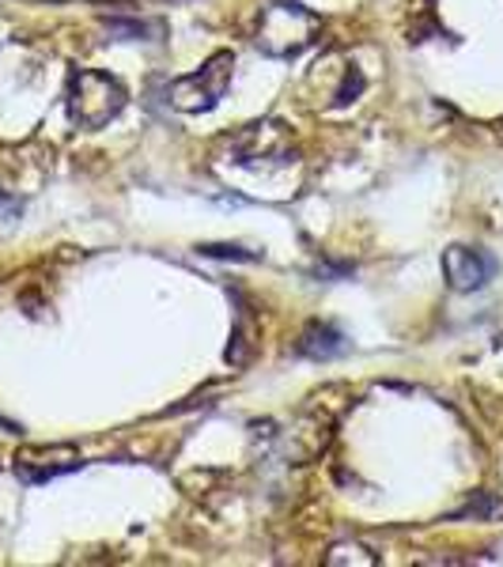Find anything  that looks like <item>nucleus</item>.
<instances>
[{"instance_id": "f257e3e1", "label": "nucleus", "mask_w": 503, "mask_h": 567, "mask_svg": "<svg viewBox=\"0 0 503 567\" xmlns=\"http://www.w3.org/2000/svg\"><path fill=\"white\" fill-rule=\"evenodd\" d=\"M322 16H315L307 4H299V0H269L258 16V27H254V42H258L265 58L291 61L322 39Z\"/></svg>"}, {"instance_id": "f03ea898", "label": "nucleus", "mask_w": 503, "mask_h": 567, "mask_svg": "<svg viewBox=\"0 0 503 567\" xmlns=\"http://www.w3.org/2000/svg\"><path fill=\"white\" fill-rule=\"evenodd\" d=\"M125 103H130V91H125L117 76H110V72L76 69L69 76L65 106L80 130H103V125H110L122 114Z\"/></svg>"}, {"instance_id": "7ed1b4c3", "label": "nucleus", "mask_w": 503, "mask_h": 567, "mask_svg": "<svg viewBox=\"0 0 503 567\" xmlns=\"http://www.w3.org/2000/svg\"><path fill=\"white\" fill-rule=\"evenodd\" d=\"M232 72H235V53L232 50L213 53L197 72L178 76L175 84H171L167 91L171 106H175L178 114H208V110H216L224 103L227 87H232Z\"/></svg>"}, {"instance_id": "20e7f679", "label": "nucleus", "mask_w": 503, "mask_h": 567, "mask_svg": "<svg viewBox=\"0 0 503 567\" xmlns=\"http://www.w3.org/2000/svg\"><path fill=\"white\" fill-rule=\"evenodd\" d=\"M232 155L239 167H254V163H291L296 148L280 122H254L232 141Z\"/></svg>"}, {"instance_id": "39448f33", "label": "nucleus", "mask_w": 503, "mask_h": 567, "mask_svg": "<svg viewBox=\"0 0 503 567\" xmlns=\"http://www.w3.org/2000/svg\"><path fill=\"white\" fill-rule=\"evenodd\" d=\"M496 258L478 246H446L443 250V277L454 291H481L496 277Z\"/></svg>"}, {"instance_id": "423d86ee", "label": "nucleus", "mask_w": 503, "mask_h": 567, "mask_svg": "<svg viewBox=\"0 0 503 567\" xmlns=\"http://www.w3.org/2000/svg\"><path fill=\"white\" fill-rule=\"evenodd\" d=\"M72 470H80V454L61 443L58 446H23V451L16 454V473H20V481H27V484L53 481Z\"/></svg>"}, {"instance_id": "0eeeda50", "label": "nucleus", "mask_w": 503, "mask_h": 567, "mask_svg": "<svg viewBox=\"0 0 503 567\" xmlns=\"http://www.w3.org/2000/svg\"><path fill=\"white\" fill-rule=\"evenodd\" d=\"M349 344H345L341 329H333L329 322H310L299 337V355H310V360H333L341 355Z\"/></svg>"}, {"instance_id": "6e6552de", "label": "nucleus", "mask_w": 503, "mask_h": 567, "mask_svg": "<svg viewBox=\"0 0 503 567\" xmlns=\"http://www.w3.org/2000/svg\"><path fill=\"white\" fill-rule=\"evenodd\" d=\"M254 337H258V329H254L250 307H243L239 310V326H235V333H232V344H227V363H232V368H246V363H250Z\"/></svg>"}, {"instance_id": "1a4fd4ad", "label": "nucleus", "mask_w": 503, "mask_h": 567, "mask_svg": "<svg viewBox=\"0 0 503 567\" xmlns=\"http://www.w3.org/2000/svg\"><path fill=\"white\" fill-rule=\"evenodd\" d=\"M326 564L329 567H345V564H356V567H374L379 560H374V556L368 553V548H363L360 542H341V545H333L326 553Z\"/></svg>"}, {"instance_id": "9d476101", "label": "nucleus", "mask_w": 503, "mask_h": 567, "mask_svg": "<svg viewBox=\"0 0 503 567\" xmlns=\"http://www.w3.org/2000/svg\"><path fill=\"white\" fill-rule=\"evenodd\" d=\"M459 515H473V518H484V515H503V503L492 499L489 492H481L478 503H470L465 511H459Z\"/></svg>"}, {"instance_id": "9b49d317", "label": "nucleus", "mask_w": 503, "mask_h": 567, "mask_svg": "<svg viewBox=\"0 0 503 567\" xmlns=\"http://www.w3.org/2000/svg\"><path fill=\"white\" fill-rule=\"evenodd\" d=\"M201 254H208V258H239V261H258V254H246L239 246H201Z\"/></svg>"}]
</instances>
